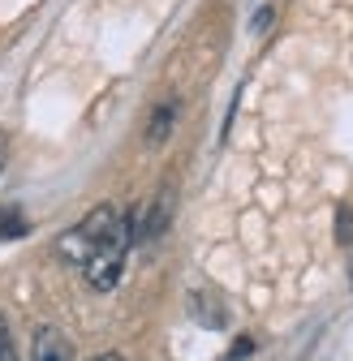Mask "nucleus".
I'll return each mask as SVG.
<instances>
[{
	"mask_svg": "<svg viewBox=\"0 0 353 361\" xmlns=\"http://www.w3.org/2000/svg\"><path fill=\"white\" fill-rule=\"evenodd\" d=\"M125 219H129V215H121L116 207H95L91 215L78 224V228H69V233L56 241V254H61L69 267H78V271H82V267H86V258H91V254H95V250L116 233V228H121Z\"/></svg>",
	"mask_w": 353,
	"mask_h": 361,
	"instance_id": "obj_1",
	"label": "nucleus"
},
{
	"mask_svg": "<svg viewBox=\"0 0 353 361\" xmlns=\"http://www.w3.org/2000/svg\"><path fill=\"white\" fill-rule=\"evenodd\" d=\"M129 241H134V219H125L121 228L86 258V267H82V276H86V284H91L95 293H112L116 284H121V271H125V254H129Z\"/></svg>",
	"mask_w": 353,
	"mask_h": 361,
	"instance_id": "obj_2",
	"label": "nucleus"
},
{
	"mask_svg": "<svg viewBox=\"0 0 353 361\" xmlns=\"http://www.w3.org/2000/svg\"><path fill=\"white\" fill-rule=\"evenodd\" d=\"M30 361H69V340L56 327H39L30 344Z\"/></svg>",
	"mask_w": 353,
	"mask_h": 361,
	"instance_id": "obj_3",
	"label": "nucleus"
},
{
	"mask_svg": "<svg viewBox=\"0 0 353 361\" xmlns=\"http://www.w3.org/2000/svg\"><path fill=\"white\" fill-rule=\"evenodd\" d=\"M26 228H30V224H26V215L18 207H0V237H5V241L9 237H22Z\"/></svg>",
	"mask_w": 353,
	"mask_h": 361,
	"instance_id": "obj_4",
	"label": "nucleus"
},
{
	"mask_svg": "<svg viewBox=\"0 0 353 361\" xmlns=\"http://www.w3.org/2000/svg\"><path fill=\"white\" fill-rule=\"evenodd\" d=\"M168 125H172V104H164L160 116L151 121V142H164V129H168Z\"/></svg>",
	"mask_w": 353,
	"mask_h": 361,
	"instance_id": "obj_5",
	"label": "nucleus"
},
{
	"mask_svg": "<svg viewBox=\"0 0 353 361\" xmlns=\"http://www.w3.org/2000/svg\"><path fill=\"white\" fill-rule=\"evenodd\" d=\"M0 361H18V353H13V336H9L5 314H0Z\"/></svg>",
	"mask_w": 353,
	"mask_h": 361,
	"instance_id": "obj_6",
	"label": "nucleus"
},
{
	"mask_svg": "<svg viewBox=\"0 0 353 361\" xmlns=\"http://www.w3.org/2000/svg\"><path fill=\"white\" fill-rule=\"evenodd\" d=\"M91 361H125L121 353H100V357H91Z\"/></svg>",
	"mask_w": 353,
	"mask_h": 361,
	"instance_id": "obj_7",
	"label": "nucleus"
},
{
	"mask_svg": "<svg viewBox=\"0 0 353 361\" xmlns=\"http://www.w3.org/2000/svg\"><path fill=\"white\" fill-rule=\"evenodd\" d=\"M0 168H5V138H0Z\"/></svg>",
	"mask_w": 353,
	"mask_h": 361,
	"instance_id": "obj_8",
	"label": "nucleus"
}]
</instances>
